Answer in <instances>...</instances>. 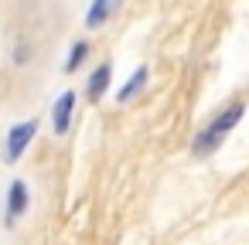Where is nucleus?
Wrapping results in <instances>:
<instances>
[{
  "label": "nucleus",
  "mask_w": 249,
  "mask_h": 245,
  "mask_svg": "<svg viewBox=\"0 0 249 245\" xmlns=\"http://www.w3.org/2000/svg\"><path fill=\"white\" fill-rule=\"evenodd\" d=\"M109 72H113L109 65H99V68L89 75V99H92V102L106 92V85H109Z\"/></svg>",
  "instance_id": "nucleus-6"
},
{
  "label": "nucleus",
  "mask_w": 249,
  "mask_h": 245,
  "mask_svg": "<svg viewBox=\"0 0 249 245\" xmlns=\"http://www.w3.org/2000/svg\"><path fill=\"white\" fill-rule=\"evenodd\" d=\"M72 106H75V92H62L58 102H55V113H52L55 133H65V130H69V123H72Z\"/></svg>",
  "instance_id": "nucleus-3"
},
{
  "label": "nucleus",
  "mask_w": 249,
  "mask_h": 245,
  "mask_svg": "<svg viewBox=\"0 0 249 245\" xmlns=\"http://www.w3.org/2000/svg\"><path fill=\"white\" fill-rule=\"evenodd\" d=\"M116 7H120V0H92V7H89V14H86V28H103V24L113 17Z\"/></svg>",
  "instance_id": "nucleus-4"
},
{
  "label": "nucleus",
  "mask_w": 249,
  "mask_h": 245,
  "mask_svg": "<svg viewBox=\"0 0 249 245\" xmlns=\"http://www.w3.org/2000/svg\"><path fill=\"white\" fill-rule=\"evenodd\" d=\"M143 82H147V68L140 65V68H137V72L130 75V82H126L123 89H120V102H130V99H133V96H137V92L143 89Z\"/></svg>",
  "instance_id": "nucleus-7"
},
{
  "label": "nucleus",
  "mask_w": 249,
  "mask_h": 245,
  "mask_svg": "<svg viewBox=\"0 0 249 245\" xmlns=\"http://www.w3.org/2000/svg\"><path fill=\"white\" fill-rule=\"evenodd\" d=\"M24 208H28V187H24V180H14L11 184V201H7V221L21 218Z\"/></svg>",
  "instance_id": "nucleus-5"
},
{
  "label": "nucleus",
  "mask_w": 249,
  "mask_h": 245,
  "mask_svg": "<svg viewBox=\"0 0 249 245\" xmlns=\"http://www.w3.org/2000/svg\"><path fill=\"white\" fill-rule=\"evenodd\" d=\"M239 119H242V102L229 106V109H225V116H218V119H215L208 130H201V133L195 136V147H191V150H195V157H205V153H212V150H215V147L225 140V133H229V130L239 123Z\"/></svg>",
  "instance_id": "nucleus-1"
},
{
  "label": "nucleus",
  "mask_w": 249,
  "mask_h": 245,
  "mask_svg": "<svg viewBox=\"0 0 249 245\" xmlns=\"http://www.w3.org/2000/svg\"><path fill=\"white\" fill-rule=\"evenodd\" d=\"M35 133H38V123H35V119L18 123V126L7 133V160H21V153L28 150V143L35 140Z\"/></svg>",
  "instance_id": "nucleus-2"
},
{
  "label": "nucleus",
  "mask_w": 249,
  "mask_h": 245,
  "mask_svg": "<svg viewBox=\"0 0 249 245\" xmlns=\"http://www.w3.org/2000/svg\"><path fill=\"white\" fill-rule=\"evenodd\" d=\"M86 55H89V45H86V41H79V45L72 48V58H69V65H65V68H69V72H75V68L82 65V58H86Z\"/></svg>",
  "instance_id": "nucleus-8"
}]
</instances>
